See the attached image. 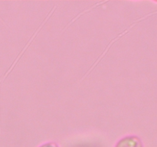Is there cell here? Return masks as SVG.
Masks as SVG:
<instances>
[{
    "instance_id": "6da1fadb",
    "label": "cell",
    "mask_w": 157,
    "mask_h": 147,
    "mask_svg": "<svg viewBox=\"0 0 157 147\" xmlns=\"http://www.w3.org/2000/svg\"><path fill=\"white\" fill-rule=\"evenodd\" d=\"M115 147H144V144L138 136L130 135L120 139Z\"/></svg>"
},
{
    "instance_id": "7a4b0ae2",
    "label": "cell",
    "mask_w": 157,
    "mask_h": 147,
    "mask_svg": "<svg viewBox=\"0 0 157 147\" xmlns=\"http://www.w3.org/2000/svg\"><path fill=\"white\" fill-rule=\"evenodd\" d=\"M39 147H59L58 144L56 142H46V143L42 144L41 145H40Z\"/></svg>"
}]
</instances>
